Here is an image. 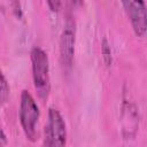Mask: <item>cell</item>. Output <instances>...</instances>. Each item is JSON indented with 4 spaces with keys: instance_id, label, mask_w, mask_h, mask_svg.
Masks as SVG:
<instances>
[{
    "instance_id": "52a82bcc",
    "label": "cell",
    "mask_w": 147,
    "mask_h": 147,
    "mask_svg": "<svg viewBox=\"0 0 147 147\" xmlns=\"http://www.w3.org/2000/svg\"><path fill=\"white\" fill-rule=\"evenodd\" d=\"M101 48H102L103 60H105L106 64L109 65V64L111 63V52H110V46H109V44H108V40H107L106 38L102 40V46H101Z\"/></svg>"
},
{
    "instance_id": "8992f818",
    "label": "cell",
    "mask_w": 147,
    "mask_h": 147,
    "mask_svg": "<svg viewBox=\"0 0 147 147\" xmlns=\"http://www.w3.org/2000/svg\"><path fill=\"white\" fill-rule=\"evenodd\" d=\"M8 98H9V85L5 75L0 70V108L7 102Z\"/></svg>"
},
{
    "instance_id": "5b68a950",
    "label": "cell",
    "mask_w": 147,
    "mask_h": 147,
    "mask_svg": "<svg viewBox=\"0 0 147 147\" xmlns=\"http://www.w3.org/2000/svg\"><path fill=\"white\" fill-rule=\"evenodd\" d=\"M126 14L132 24L133 31L138 37H144L146 34L147 23H146V6L144 1H123L122 2Z\"/></svg>"
},
{
    "instance_id": "6da1fadb",
    "label": "cell",
    "mask_w": 147,
    "mask_h": 147,
    "mask_svg": "<svg viewBox=\"0 0 147 147\" xmlns=\"http://www.w3.org/2000/svg\"><path fill=\"white\" fill-rule=\"evenodd\" d=\"M31 63L36 91L41 100H46L51 90L49 60L47 53L40 47H33L31 49Z\"/></svg>"
},
{
    "instance_id": "7a4b0ae2",
    "label": "cell",
    "mask_w": 147,
    "mask_h": 147,
    "mask_svg": "<svg viewBox=\"0 0 147 147\" xmlns=\"http://www.w3.org/2000/svg\"><path fill=\"white\" fill-rule=\"evenodd\" d=\"M39 117H40V111L34 98L31 95L30 92L24 90L21 94L20 121L25 137L31 141H36L38 138L37 127H38Z\"/></svg>"
},
{
    "instance_id": "3957f363",
    "label": "cell",
    "mask_w": 147,
    "mask_h": 147,
    "mask_svg": "<svg viewBox=\"0 0 147 147\" xmlns=\"http://www.w3.org/2000/svg\"><path fill=\"white\" fill-rule=\"evenodd\" d=\"M67 129L65 122L59 110L49 108L48 121L45 126V139L42 147H65Z\"/></svg>"
},
{
    "instance_id": "9c48e42d",
    "label": "cell",
    "mask_w": 147,
    "mask_h": 147,
    "mask_svg": "<svg viewBox=\"0 0 147 147\" xmlns=\"http://www.w3.org/2000/svg\"><path fill=\"white\" fill-rule=\"evenodd\" d=\"M47 5L51 7V9L54 11H57L59 10V8H60V6H61V2L60 1H49V2H47Z\"/></svg>"
},
{
    "instance_id": "ba28073f",
    "label": "cell",
    "mask_w": 147,
    "mask_h": 147,
    "mask_svg": "<svg viewBox=\"0 0 147 147\" xmlns=\"http://www.w3.org/2000/svg\"><path fill=\"white\" fill-rule=\"evenodd\" d=\"M7 142H8V140H7L6 133L3 132L2 127L0 126V147H6L7 146Z\"/></svg>"
},
{
    "instance_id": "277c9868",
    "label": "cell",
    "mask_w": 147,
    "mask_h": 147,
    "mask_svg": "<svg viewBox=\"0 0 147 147\" xmlns=\"http://www.w3.org/2000/svg\"><path fill=\"white\" fill-rule=\"evenodd\" d=\"M76 44V28L75 22L69 17L67 18L61 38H60V60L63 68L69 69L72 64Z\"/></svg>"
}]
</instances>
